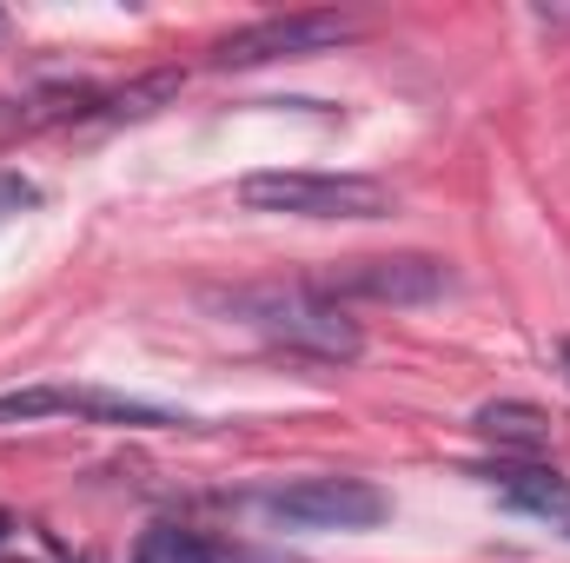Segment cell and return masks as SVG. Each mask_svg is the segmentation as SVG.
I'll list each match as a JSON object with an SVG mask.
<instances>
[{
  "mask_svg": "<svg viewBox=\"0 0 570 563\" xmlns=\"http://www.w3.org/2000/svg\"><path fill=\"white\" fill-rule=\"evenodd\" d=\"M478 477H484L511 511H531V517H551V524L570 517V477H558V471L538 464V457H498V464H478Z\"/></svg>",
  "mask_w": 570,
  "mask_h": 563,
  "instance_id": "obj_7",
  "label": "cell"
},
{
  "mask_svg": "<svg viewBox=\"0 0 570 563\" xmlns=\"http://www.w3.org/2000/svg\"><path fill=\"white\" fill-rule=\"evenodd\" d=\"M40 418H73V424H120V431H186V412L146 405L107 385H13L0 392V424H40Z\"/></svg>",
  "mask_w": 570,
  "mask_h": 563,
  "instance_id": "obj_3",
  "label": "cell"
},
{
  "mask_svg": "<svg viewBox=\"0 0 570 563\" xmlns=\"http://www.w3.org/2000/svg\"><path fill=\"white\" fill-rule=\"evenodd\" d=\"M0 33H7V13H0Z\"/></svg>",
  "mask_w": 570,
  "mask_h": 563,
  "instance_id": "obj_13",
  "label": "cell"
},
{
  "mask_svg": "<svg viewBox=\"0 0 570 563\" xmlns=\"http://www.w3.org/2000/svg\"><path fill=\"white\" fill-rule=\"evenodd\" d=\"M558 358H564V372H570V338H564V345H558Z\"/></svg>",
  "mask_w": 570,
  "mask_h": 563,
  "instance_id": "obj_12",
  "label": "cell"
},
{
  "mask_svg": "<svg viewBox=\"0 0 570 563\" xmlns=\"http://www.w3.org/2000/svg\"><path fill=\"white\" fill-rule=\"evenodd\" d=\"M312 292L332 305H431L451 292V273L431 253H385V259H338L312 273Z\"/></svg>",
  "mask_w": 570,
  "mask_h": 563,
  "instance_id": "obj_4",
  "label": "cell"
},
{
  "mask_svg": "<svg viewBox=\"0 0 570 563\" xmlns=\"http://www.w3.org/2000/svg\"><path fill=\"white\" fill-rule=\"evenodd\" d=\"M358 33L352 13H266L213 40V67H266V60H305L325 47H345Z\"/></svg>",
  "mask_w": 570,
  "mask_h": 563,
  "instance_id": "obj_5",
  "label": "cell"
},
{
  "mask_svg": "<svg viewBox=\"0 0 570 563\" xmlns=\"http://www.w3.org/2000/svg\"><path fill=\"white\" fill-rule=\"evenodd\" d=\"M134 563H219V551L199 537V531H179V524H153L140 537Z\"/></svg>",
  "mask_w": 570,
  "mask_h": 563,
  "instance_id": "obj_9",
  "label": "cell"
},
{
  "mask_svg": "<svg viewBox=\"0 0 570 563\" xmlns=\"http://www.w3.org/2000/svg\"><path fill=\"white\" fill-rule=\"evenodd\" d=\"M7 537H13V517H7V511H0V544H7Z\"/></svg>",
  "mask_w": 570,
  "mask_h": 563,
  "instance_id": "obj_11",
  "label": "cell"
},
{
  "mask_svg": "<svg viewBox=\"0 0 570 563\" xmlns=\"http://www.w3.org/2000/svg\"><path fill=\"white\" fill-rule=\"evenodd\" d=\"M266 345H279L292 358H312V365H358L365 358V332L345 305L318 298L312 285H253V292H233L226 298Z\"/></svg>",
  "mask_w": 570,
  "mask_h": 563,
  "instance_id": "obj_1",
  "label": "cell"
},
{
  "mask_svg": "<svg viewBox=\"0 0 570 563\" xmlns=\"http://www.w3.org/2000/svg\"><path fill=\"white\" fill-rule=\"evenodd\" d=\"M471 431H478L484 444L511 451V457H538V451L551 444V412L531 405V398H491V405H478Z\"/></svg>",
  "mask_w": 570,
  "mask_h": 563,
  "instance_id": "obj_8",
  "label": "cell"
},
{
  "mask_svg": "<svg viewBox=\"0 0 570 563\" xmlns=\"http://www.w3.org/2000/svg\"><path fill=\"white\" fill-rule=\"evenodd\" d=\"M40 206V186L27 179V172H0V226H13L20 213H33Z\"/></svg>",
  "mask_w": 570,
  "mask_h": 563,
  "instance_id": "obj_10",
  "label": "cell"
},
{
  "mask_svg": "<svg viewBox=\"0 0 570 563\" xmlns=\"http://www.w3.org/2000/svg\"><path fill=\"white\" fill-rule=\"evenodd\" d=\"M233 192L246 213H285V219H385L399 206L392 186L365 172H246Z\"/></svg>",
  "mask_w": 570,
  "mask_h": 563,
  "instance_id": "obj_2",
  "label": "cell"
},
{
  "mask_svg": "<svg viewBox=\"0 0 570 563\" xmlns=\"http://www.w3.org/2000/svg\"><path fill=\"white\" fill-rule=\"evenodd\" d=\"M266 511L292 531H372L385 524L392 497L365 477H298V484L266 491Z\"/></svg>",
  "mask_w": 570,
  "mask_h": 563,
  "instance_id": "obj_6",
  "label": "cell"
}]
</instances>
